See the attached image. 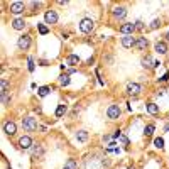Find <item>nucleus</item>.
<instances>
[{
  "label": "nucleus",
  "instance_id": "f257e3e1",
  "mask_svg": "<svg viewBox=\"0 0 169 169\" xmlns=\"http://www.w3.org/2000/svg\"><path fill=\"white\" fill-rule=\"evenodd\" d=\"M93 27H95V22H93L92 19H81V22H80V31L84 34H90L93 31Z\"/></svg>",
  "mask_w": 169,
  "mask_h": 169
},
{
  "label": "nucleus",
  "instance_id": "0eeeda50",
  "mask_svg": "<svg viewBox=\"0 0 169 169\" xmlns=\"http://www.w3.org/2000/svg\"><path fill=\"white\" fill-rule=\"evenodd\" d=\"M140 92H142V86H140L139 83H129V86H127V93H129V95L135 96V95H139Z\"/></svg>",
  "mask_w": 169,
  "mask_h": 169
},
{
  "label": "nucleus",
  "instance_id": "cd10ccee",
  "mask_svg": "<svg viewBox=\"0 0 169 169\" xmlns=\"http://www.w3.org/2000/svg\"><path fill=\"white\" fill-rule=\"evenodd\" d=\"M152 132H154V125L149 124V125L146 127V135H152Z\"/></svg>",
  "mask_w": 169,
  "mask_h": 169
},
{
  "label": "nucleus",
  "instance_id": "c85d7f7f",
  "mask_svg": "<svg viewBox=\"0 0 169 169\" xmlns=\"http://www.w3.org/2000/svg\"><path fill=\"white\" fill-rule=\"evenodd\" d=\"M9 102H10V98L7 96V93H5V95H2V105H7Z\"/></svg>",
  "mask_w": 169,
  "mask_h": 169
},
{
  "label": "nucleus",
  "instance_id": "c756f323",
  "mask_svg": "<svg viewBox=\"0 0 169 169\" xmlns=\"http://www.w3.org/2000/svg\"><path fill=\"white\" fill-rule=\"evenodd\" d=\"M118 139H120V140H122V144H125V146L129 144V139H127L125 135H122V134H120V137H118Z\"/></svg>",
  "mask_w": 169,
  "mask_h": 169
},
{
  "label": "nucleus",
  "instance_id": "bb28decb",
  "mask_svg": "<svg viewBox=\"0 0 169 169\" xmlns=\"http://www.w3.org/2000/svg\"><path fill=\"white\" fill-rule=\"evenodd\" d=\"M159 26H161V19H154L151 22V29H157Z\"/></svg>",
  "mask_w": 169,
  "mask_h": 169
},
{
  "label": "nucleus",
  "instance_id": "9d476101",
  "mask_svg": "<svg viewBox=\"0 0 169 169\" xmlns=\"http://www.w3.org/2000/svg\"><path fill=\"white\" fill-rule=\"evenodd\" d=\"M147 46H149V42H147L146 37H137V39H135V46H134V48H137L139 51H146Z\"/></svg>",
  "mask_w": 169,
  "mask_h": 169
},
{
  "label": "nucleus",
  "instance_id": "7ed1b4c3",
  "mask_svg": "<svg viewBox=\"0 0 169 169\" xmlns=\"http://www.w3.org/2000/svg\"><path fill=\"white\" fill-rule=\"evenodd\" d=\"M107 115H108V118H112V120L118 118L120 117V107H118V105H110L108 110H107Z\"/></svg>",
  "mask_w": 169,
  "mask_h": 169
},
{
  "label": "nucleus",
  "instance_id": "2f4dec72",
  "mask_svg": "<svg viewBox=\"0 0 169 169\" xmlns=\"http://www.w3.org/2000/svg\"><path fill=\"white\" fill-rule=\"evenodd\" d=\"M142 27H144V24L140 22V20H139V22H135V29H142Z\"/></svg>",
  "mask_w": 169,
  "mask_h": 169
},
{
  "label": "nucleus",
  "instance_id": "1a4fd4ad",
  "mask_svg": "<svg viewBox=\"0 0 169 169\" xmlns=\"http://www.w3.org/2000/svg\"><path fill=\"white\" fill-rule=\"evenodd\" d=\"M44 20H46V24H56L58 22V14L54 10H48L44 14Z\"/></svg>",
  "mask_w": 169,
  "mask_h": 169
},
{
  "label": "nucleus",
  "instance_id": "dca6fc26",
  "mask_svg": "<svg viewBox=\"0 0 169 169\" xmlns=\"http://www.w3.org/2000/svg\"><path fill=\"white\" fill-rule=\"evenodd\" d=\"M142 66L146 68V70H152V68H154V61H152L151 58H149V56H146V58H142Z\"/></svg>",
  "mask_w": 169,
  "mask_h": 169
},
{
  "label": "nucleus",
  "instance_id": "aec40b11",
  "mask_svg": "<svg viewBox=\"0 0 169 169\" xmlns=\"http://www.w3.org/2000/svg\"><path fill=\"white\" fill-rule=\"evenodd\" d=\"M76 167H78V166H76V161H74V159H68L63 169H76Z\"/></svg>",
  "mask_w": 169,
  "mask_h": 169
},
{
  "label": "nucleus",
  "instance_id": "39448f33",
  "mask_svg": "<svg viewBox=\"0 0 169 169\" xmlns=\"http://www.w3.org/2000/svg\"><path fill=\"white\" fill-rule=\"evenodd\" d=\"M17 46H19V49H29V46H31V36H22V37H19V41H17Z\"/></svg>",
  "mask_w": 169,
  "mask_h": 169
},
{
  "label": "nucleus",
  "instance_id": "9b49d317",
  "mask_svg": "<svg viewBox=\"0 0 169 169\" xmlns=\"http://www.w3.org/2000/svg\"><path fill=\"white\" fill-rule=\"evenodd\" d=\"M4 132L7 134V135H14V134L17 132V125H15L14 122H7V124L4 125Z\"/></svg>",
  "mask_w": 169,
  "mask_h": 169
},
{
  "label": "nucleus",
  "instance_id": "b1692460",
  "mask_svg": "<svg viewBox=\"0 0 169 169\" xmlns=\"http://www.w3.org/2000/svg\"><path fill=\"white\" fill-rule=\"evenodd\" d=\"M154 146L157 147V149H162V147H164V139H162V137H157V139L154 140Z\"/></svg>",
  "mask_w": 169,
  "mask_h": 169
},
{
  "label": "nucleus",
  "instance_id": "f3484780",
  "mask_svg": "<svg viewBox=\"0 0 169 169\" xmlns=\"http://www.w3.org/2000/svg\"><path fill=\"white\" fill-rule=\"evenodd\" d=\"M78 63H80V58H78L76 54H70L66 59V64H70V66H76Z\"/></svg>",
  "mask_w": 169,
  "mask_h": 169
},
{
  "label": "nucleus",
  "instance_id": "f704fd0d",
  "mask_svg": "<svg viewBox=\"0 0 169 169\" xmlns=\"http://www.w3.org/2000/svg\"><path fill=\"white\" fill-rule=\"evenodd\" d=\"M164 37H166V39L169 41V32H166V36H164Z\"/></svg>",
  "mask_w": 169,
  "mask_h": 169
},
{
  "label": "nucleus",
  "instance_id": "4be33fe9",
  "mask_svg": "<svg viewBox=\"0 0 169 169\" xmlns=\"http://www.w3.org/2000/svg\"><path fill=\"white\" fill-rule=\"evenodd\" d=\"M59 84H61V86H68V84H70V76H68V74H63V76L59 78Z\"/></svg>",
  "mask_w": 169,
  "mask_h": 169
},
{
  "label": "nucleus",
  "instance_id": "ddd939ff",
  "mask_svg": "<svg viewBox=\"0 0 169 169\" xmlns=\"http://www.w3.org/2000/svg\"><path fill=\"white\" fill-rule=\"evenodd\" d=\"M122 46L124 48H132V46H135V39L132 36H124L122 37Z\"/></svg>",
  "mask_w": 169,
  "mask_h": 169
},
{
  "label": "nucleus",
  "instance_id": "20e7f679",
  "mask_svg": "<svg viewBox=\"0 0 169 169\" xmlns=\"http://www.w3.org/2000/svg\"><path fill=\"white\" fill-rule=\"evenodd\" d=\"M24 10H26V5H24L22 2H12L10 4V12L12 14L19 15V14H22Z\"/></svg>",
  "mask_w": 169,
  "mask_h": 169
},
{
  "label": "nucleus",
  "instance_id": "6ab92c4d",
  "mask_svg": "<svg viewBox=\"0 0 169 169\" xmlns=\"http://www.w3.org/2000/svg\"><path fill=\"white\" fill-rule=\"evenodd\" d=\"M147 112L151 115H156V113H159V107L156 103H149V105H147Z\"/></svg>",
  "mask_w": 169,
  "mask_h": 169
},
{
  "label": "nucleus",
  "instance_id": "393cba45",
  "mask_svg": "<svg viewBox=\"0 0 169 169\" xmlns=\"http://www.w3.org/2000/svg\"><path fill=\"white\" fill-rule=\"evenodd\" d=\"M37 31H39V32L42 34V36H44V34H48V32H49V29H48V27L44 26V24H37Z\"/></svg>",
  "mask_w": 169,
  "mask_h": 169
},
{
  "label": "nucleus",
  "instance_id": "412c9836",
  "mask_svg": "<svg viewBox=\"0 0 169 169\" xmlns=\"http://www.w3.org/2000/svg\"><path fill=\"white\" fill-rule=\"evenodd\" d=\"M7 88H9V83L5 80L0 81V95H5L7 93Z\"/></svg>",
  "mask_w": 169,
  "mask_h": 169
},
{
  "label": "nucleus",
  "instance_id": "423d86ee",
  "mask_svg": "<svg viewBox=\"0 0 169 169\" xmlns=\"http://www.w3.org/2000/svg\"><path fill=\"white\" fill-rule=\"evenodd\" d=\"M134 31H135V24H132V22H127L120 27V32L124 34V36H132Z\"/></svg>",
  "mask_w": 169,
  "mask_h": 169
},
{
  "label": "nucleus",
  "instance_id": "a211bd4d",
  "mask_svg": "<svg viewBox=\"0 0 169 169\" xmlns=\"http://www.w3.org/2000/svg\"><path fill=\"white\" fill-rule=\"evenodd\" d=\"M76 140L78 142H86V140H88V132H86V130H80V132L76 134Z\"/></svg>",
  "mask_w": 169,
  "mask_h": 169
},
{
  "label": "nucleus",
  "instance_id": "72a5a7b5",
  "mask_svg": "<svg viewBox=\"0 0 169 169\" xmlns=\"http://www.w3.org/2000/svg\"><path fill=\"white\" fill-rule=\"evenodd\" d=\"M167 78H169V74H167V73H166V74H164V76H162V78H161V81H166V80H167Z\"/></svg>",
  "mask_w": 169,
  "mask_h": 169
},
{
  "label": "nucleus",
  "instance_id": "f03ea898",
  "mask_svg": "<svg viewBox=\"0 0 169 169\" xmlns=\"http://www.w3.org/2000/svg\"><path fill=\"white\" fill-rule=\"evenodd\" d=\"M22 127L26 130H29V132H32V130H36L37 129V122H36V118H32V117H26L22 120Z\"/></svg>",
  "mask_w": 169,
  "mask_h": 169
},
{
  "label": "nucleus",
  "instance_id": "4468645a",
  "mask_svg": "<svg viewBox=\"0 0 169 169\" xmlns=\"http://www.w3.org/2000/svg\"><path fill=\"white\" fill-rule=\"evenodd\" d=\"M127 15V9L125 7H115L113 9V17L115 19H125Z\"/></svg>",
  "mask_w": 169,
  "mask_h": 169
},
{
  "label": "nucleus",
  "instance_id": "6e6552de",
  "mask_svg": "<svg viewBox=\"0 0 169 169\" xmlns=\"http://www.w3.org/2000/svg\"><path fill=\"white\" fill-rule=\"evenodd\" d=\"M31 146H32V139H31L29 135H24V137L19 139V147H20V149L26 151V149H31Z\"/></svg>",
  "mask_w": 169,
  "mask_h": 169
},
{
  "label": "nucleus",
  "instance_id": "5701e85b",
  "mask_svg": "<svg viewBox=\"0 0 169 169\" xmlns=\"http://www.w3.org/2000/svg\"><path fill=\"white\" fill-rule=\"evenodd\" d=\"M64 112H66V105H59V107L56 108V117H63Z\"/></svg>",
  "mask_w": 169,
  "mask_h": 169
},
{
  "label": "nucleus",
  "instance_id": "473e14b6",
  "mask_svg": "<svg viewBox=\"0 0 169 169\" xmlns=\"http://www.w3.org/2000/svg\"><path fill=\"white\" fill-rule=\"evenodd\" d=\"M58 4H59V5H68V0H59Z\"/></svg>",
  "mask_w": 169,
  "mask_h": 169
},
{
  "label": "nucleus",
  "instance_id": "f8f14e48",
  "mask_svg": "<svg viewBox=\"0 0 169 169\" xmlns=\"http://www.w3.org/2000/svg\"><path fill=\"white\" fill-rule=\"evenodd\" d=\"M12 27H14L15 31H22L24 27H26V20H24V19H20V17L14 19V20H12Z\"/></svg>",
  "mask_w": 169,
  "mask_h": 169
},
{
  "label": "nucleus",
  "instance_id": "2eb2a0df",
  "mask_svg": "<svg viewBox=\"0 0 169 169\" xmlns=\"http://www.w3.org/2000/svg\"><path fill=\"white\" fill-rule=\"evenodd\" d=\"M156 51H157L159 54H166V52H167V44L162 42V41H157V42H156Z\"/></svg>",
  "mask_w": 169,
  "mask_h": 169
},
{
  "label": "nucleus",
  "instance_id": "a878e982",
  "mask_svg": "<svg viewBox=\"0 0 169 169\" xmlns=\"http://www.w3.org/2000/svg\"><path fill=\"white\" fill-rule=\"evenodd\" d=\"M37 93H39V96H46L49 93V88L48 86H41V88L37 90Z\"/></svg>",
  "mask_w": 169,
  "mask_h": 169
},
{
  "label": "nucleus",
  "instance_id": "7c9ffc66",
  "mask_svg": "<svg viewBox=\"0 0 169 169\" xmlns=\"http://www.w3.org/2000/svg\"><path fill=\"white\" fill-rule=\"evenodd\" d=\"M29 71H34V61H32V58H29Z\"/></svg>",
  "mask_w": 169,
  "mask_h": 169
}]
</instances>
